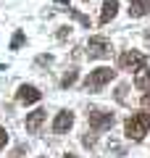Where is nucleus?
I'll return each mask as SVG.
<instances>
[{"label":"nucleus","mask_w":150,"mask_h":158,"mask_svg":"<svg viewBox=\"0 0 150 158\" xmlns=\"http://www.w3.org/2000/svg\"><path fill=\"white\" fill-rule=\"evenodd\" d=\"M50 61H53V56H40L37 58V63H50Z\"/></svg>","instance_id":"6ab92c4d"},{"label":"nucleus","mask_w":150,"mask_h":158,"mask_svg":"<svg viewBox=\"0 0 150 158\" xmlns=\"http://www.w3.org/2000/svg\"><path fill=\"white\" fill-rule=\"evenodd\" d=\"M56 3H58V6H61V11H66L69 16H74V19H77L79 24H82V27H87V29H90V19L84 16V13H79L77 8H71V6H69V0H56Z\"/></svg>","instance_id":"9b49d317"},{"label":"nucleus","mask_w":150,"mask_h":158,"mask_svg":"<svg viewBox=\"0 0 150 158\" xmlns=\"http://www.w3.org/2000/svg\"><path fill=\"white\" fill-rule=\"evenodd\" d=\"M148 129H150V113H148V111H137V113H132V116L127 118V124H124L127 137H129V140H134V142L142 140V137L148 135Z\"/></svg>","instance_id":"f257e3e1"},{"label":"nucleus","mask_w":150,"mask_h":158,"mask_svg":"<svg viewBox=\"0 0 150 158\" xmlns=\"http://www.w3.org/2000/svg\"><path fill=\"white\" fill-rule=\"evenodd\" d=\"M145 63H148V58H145V53H140V50H124L121 56H119V66H121L124 71H137V69H142Z\"/></svg>","instance_id":"7ed1b4c3"},{"label":"nucleus","mask_w":150,"mask_h":158,"mask_svg":"<svg viewBox=\"0 0 150 158\" xmlns=\"http://www.w3.org/2000/svg\"><path fill=\"white\" fill-rule=\"evenodd\" d=\"M142 106L150 108V92H145V95H142Z\"/></svg>","instance_id":"aec40b11"},{"label":"nucleus","mask_w":150,"mask_h":158,"mask_svg":"<svg viewBox=\"0 0 150 158\" xmlns=\"http://www.w3.org/2000/svg\"><path fill=\"white\" fill-rule=\"evenodd\" d=\"M129 3V16L132 19H142L150 13V0H127Z\"/></svg>","instance_id":"6e6552de"},{"label":"nucleus","mask_w":150,"mask_h":158,"mask_svg":"<svg viewBox=\"0 0 150 158\" xmlns=\"http://www.w3.org/2000/svg\"><path fill=\"white\" fill-rule=\"evenodd\" d=\"M84 3H87V0H84Z\"/></svg>","instance_id":"5701e85b"},{"label":"nucleus","mask_w":150,"mask_h":158,"mask_svg":"<svg viewBox=\"0 0 150 158\" xmlns=\"http://www.w3.org/2000/svg\"><path fill=\"white\" fill-rule=\"evenodd\" d=\"M113 77H116V71H113V69L100 66V69H95V71H90V77L84 79V90H87V92H98V90H103V87H106Z\"/></svg>","instance_id":"f03ea898"},{"label":"nucleus","mask_w":150,"mask_h":158,"mask_svg":"<svg viewBox=\"0 0 150 158\" xmlns=\"http://www.w3.org/2000/svg\"><path fill=\"white\" fill-rule=\"evenodd\" d=\"M82 145L84 148H95V135H90V132H87V135L82 137Z\"/></svg>","instance_id":"2eb2a0df"},{"label":"nucleus","mask_w":150,"mask_h":158,"mask_svg":"<svg viewBox=\"0 0 150 158\" xmlns=\"http://www.w3.org/2000/svg\"><path fill=\"white\" fill-rule=\"evenodd\" d=\"M45 116H48V113L42 111V108H37V111H32L27 116V132H40V127H42V121H45Z\"/></svg>","instance_id":"1a4fd4ad"},{"label":"nucleus","mask_w":150,"mask_h":158,"mask_svg":"<svg viewBox=\"0 0 150 158\" xmlns=\"http://www.w3.org/2000/svg\"><path fill=\"white\" fill-rule=\"evenodd\" d=\"M40 98H42V92H40L37 87H32V85H21V87H19V92H16V100L24 103V106H29V103H37Z\"/></svg>","instance_id":"0eeeda50"},{"label":"nucleus","mask_w":150,"mask_h":158,"mask_svg":"<svg viewBox=\"0 0 150 158\" xmlns=\"http://www.w3.org/2000/svg\"><path fill=\"white\" fill-rule=\"evenodd\" d=\"M6 142H8V132L3 129V127H0V150L6 148Z\"/></svg>","instance_id":"a211bd4d"},{"label":"nucleus","mask_w":150,"mask_h":158,"mask_svg":"<svg viewBox=\"0 0 150 158\" xmlns=\"http://www.w3.org/2000/svg\"><path fill=\"white\" fill-rule=\"evenodd\" d=\"M119 13V0H103V11H100V24H108Z\"/></svg>","instance_id":"9d476101"},{"label":"nucleus","mask_w":150,"mask_h":158,"mask_svg":"<svg viewBox=\"0 0 150 158\" xmlns=\"http://www.w3.org/2000/svg\"><path fill=\"white\" fill-rule=\"evenodd\" d=\"M71 127H74V113L71 111H61L53 118V132H56V135H63V132H69Z\"/></svg>","instance_id":"423d86ee"},{"label":"nucleus","mask_w":150,"mask_h":158,"mask_svg":"<svg viewBox=\"0 0 150 158\" xmlns=\"http://www.w3.org/2000/svg\"><path fill=\"white\" fill-rule=\"evenodd\" d=\"M127 90H129L127 85H121V87H119V92H116V100H119V103H124V100H127Z\"/></svg>","instance_id":"dca6fc26"},{"label":"nucleus","mask_w":150,"mask_h":158,"mask_svg":"<svg viewBox=\"0 0 150 158\" xmlns=\"http://www.w3.org/2000/svg\"><path fill=\"white\" fill-rule=\"evenodd\" d=\"M87 56L90 58H108V56H111V42H108L106 37H90Z\"/></svg>","instance_id":"39448f33"},{"label":"nucleus","mask_w":150,"mask_h":158,"mask_svg":"<svg viewBox=\"0 0 150 158\" xmlns=\"http://www.w3.org/2000/svg\"><path fill=\"white\" fill-rule=\"evenodd\" d=\"M71 85H77V69H69V71L63 74V79H61V87H63V90L71 87Z\"/></svg>","instance_id":"ddd939ff"},{"label":"nucleus","mask_w":150,"mask_h":158,"mask_svg":"<svg viewBox=\"0 0 150 158\" xmlns=\"http://www.w3.org/2000/svg\"><path fill=\"white\" fill-rule=\"evenodd\" d=\"M69 32H71V27H58V40H66Z\"/></svg>","instance_id":"f3484780"},{"label":"nucleus","mask_w":150,"mask_h":158,"mask_svg":"<svg viewBox=\"0 0 150 158\" xmlns=\"http://www.w3.org/2000/svg\"><path fill=\"white\" fill-rule=\"evenodd\" d=\"M87 121H90V127H92V129L103 132V129H111V127H113V113H108V111H98V108H92V111L87 113Z\"/></svg>","instance_id":"20e7f679"},{"label":"nucleus","mask_w":150,"mask_h":158,"mask_svg":"<svg viewBox=\"0 0 150 158\" xmlns=\"http://www.w3.org/2000/svg\"><path fill=\"white\" fill-rule=\"evenodd\" d=\"M27 42V37H24V32H16L13 34V40H11V50H19V48Z\"/></svg>","instance_id":"4468645a"},{"label":"nucleus","mask_w":150,"mask_h":158,"mask_svg":"<svg viewBox=\"0 0 150 158\" xmlns=\"http://www.w3.org/2000/svg\"><path fill=\"white\" fill-rule=\"evenodd\" d=\"M63 158H77V156H74V153H66V156H63Z\"/></svg>","instance_id":"4be33fe9"},{"label":"nucleus","mask_w":150,"mask_h":158,"mask_svg":"<svg viewBox=\"0 0 150 158\" xmlns=\"http://www.w3.org/2000/svg\"><path fill=\"white\" fill-rule=\"evenodd\" d=\"M145 40H148V45H150V29H148V32H145Z\"/></svg>","instance_id":"412c9836"},{"label":"nucleus","mask_w":150,"mask_h":158,"mask_svg":"<svg viewBox=\"0 0 150 158\" xmlns=\"http://www.w3.org/2000/svg\"><path fill=\"white\" fill-rule=\"evenodd\" d=\"M134 87H140V90H150V69H148V66L137 69V77H134Z\"/></svg>","instance_id":"f8f14e48"}]
</instances>
